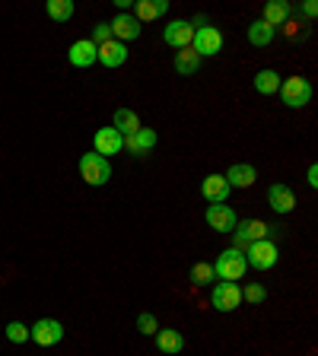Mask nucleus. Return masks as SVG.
Instances as JSON below:
<instances>
[{
  "label": "nucleus",
  "mask_w": 318,
  "mask_h": 356,
  "mask_svg": "<svg viewBox=\"0 0 318 356\" xmlns=\"http://www.w3.org/2000/svg\"><path fill=\"white\" fill-rule=\"evenodd\" d=\"M245 270H248V261H245V252L239 248H226L220 258L214 261V277L216 280H242Z\"/></svg>",
  "instance_id": "1"
},
{
  "label": "nucleus",
  "mask_w": 318,
  "mask_h": 356,
  "mask_svg": "<svg viewBox=\"0 0 318 356\" xmlns=\"http://www.w3.org/2000/svg\"><path fill=\"white\" fill-rule=\"evenodd\" d=\"M80 175H83L86 185L102 188L105 181L111 178V163L105 159V156H99V153H83L80 156Z\"/></svg>",
  "instance_id": "2"
},
{
  "label": "nucleus",
  "mask_w": 318,
  "mask_h": 356,
  "mask_svg": "<svg viewBox=\"0 0 318 356\" xmlns=\"http://www.w3.org/2000/svg\"><path fill=\"white\" fill-rule=\"evenodd\" d=\"M277 92H280L283 105H289V108H303V105H309V99H312V83L296 74V76H287Z\"/></svg>",
  "instance_id": "3"
},
{
  "label": "nucleus",
  "mask_w": 318,
  "mask_h": 356,
  "mask_svg": "<svg viewBox=\"0 0 318 356\" xmlns=\"http://www.w3.org/2000/svg\"><path fill=\"white\" fill-rule=\"evenodd\" d=\"M191 51L198 54L200 60H204V58H214V54H220V51H223V32L216 29V26H200V29H194Z\"/></svg>",
  "instance_id": "4"
},
{
  "label": "nucleus",
  "mask_w": 318,
  "mask_h": 356,
  "mask_svg": "<svg viewBox=\"0 0 318 356\" xmlns=\"http://www.w3.org/2000/svg\"><path fill=\"white\" fill-rule=\"evenodd\" d=\"M277 245L271 242V238H261V242H252L248 248H245V261H248V267H255V270H271V267L277 264Z\"/></svg>",
  "instance_id": "5"
},
{
  "label": "nucleus",
  "mask_w": 318,
  "mask_h": 356,
  "mask_svg": "<svg viewBox=\"0 0 318 356\" xmlns=\"http://www.w3.org/2000/svg\"><path fill=\"white\" fill-rule=\"evenodd\" d=\"M210 305L216 312H236L242 305V286L232 280H220L214 286V293H210Z\"/></svg>",
  "instance_id": "6"
},
{
  "label": "nucleus",
  "mask_w": 318,
  "mask_h": 356,
  "mask_svg": "<svg viewBox=\"0 0 318 356\" xmlns=\"http://www.w3.org/2000/svg\"><path fill=\"white\" fill-rule=\"evenodd\" d=\"M232 236H236V248L245 252L252 242H261V238L271 236V226H267L264 220H245V222H236Z\"/></svg>",
  "instance_id": "7"
},
{
  "label": "nucleus",
  "mask_w": 318,
  "mask_h": 356,
  "mask_svg": "<svg viewBox=\"0 0 318 356\" xmlns=\"http://www.w3.org/2000/svg\"><path fill=\"white\" fill-rule=\"evenodd\" d=\"M29 341H35L38 347H54L64 341V325L54 318H42L29 327Z\"/></svg>",
  "instance_id": "8"
},
{
  "label": "nucleus",
  "mask_w": 318,
  "mask_h": 356,
  "mask_svg": "<svg viewBox=\"0 0 318 356\" xmlns=\"http://www.w3.org/2000/svg\"><path fill=\"white\" fill-rule=\"evenodd\" d=\"M204 220H207V226L214 232H232L236 229V222H239V216L230 204H210L207 213H204Z\"/></svg>",
  "instance_id": "9"
},
{
  "label": "nucleus",
  "mask_w": 318,
  "mask_h": 356,
  "mask_svg": "<svg viewBox=\"0 0 318 356\" xmlns=\"http://www.w3.org/2000/svg\"><path fill=\"white\" fill-rule=\"evenodd\" d=\"M125 149V137H121L115 127H99L96 131V140H93V153H99V156H115V153H121Z\"/></svg>",
  "instance_id": "10"
},
{
  "label": "nucleus",
  "mask_w": 318,
  "mask_h": 356,
  "mask_svg": "<svg viewBox=\"0 0 318 356\" xmlns=\"http://www.w3.org/2000/svg\"><path fill=\"white\" fill-rule=\"evenodd\" d=\"M163 38L166 44H172V48H191V38H194V26L188 19H172L169 26L163 29Z\"/></svg>",
  "instance_id": "11"
},
{
  "label": "nucleus",
  "mask_w": 318,
  "mask_h": 356,
  "mask_svg": "<svg viewBox=\"0 0 318 356\" xmlns=\"http://www.w3.org/2000/svg\"><path fill=\"white\" fill-rule=\"evenodd\" d=\"M109 26H111V38H115V42H121V44L134 42V38H141V22L134 19L131 13H118L115 19L109 22Z\"/></svg>",
  "instance_id": "12"
},
{
  "label": "nucleus",
  "mask_w": 318,
  "mask_h": 356,
  "mask_svg": "<svg viewBox=\"0 0 318 356\" xmlns=\"http://www.w3.org/2000/svg\"><path fill=\"white\" fill-rule=\"evenodd\" d=\"M230 181L220 175V172H214V175H207L204 181H200V194L210 200V204H226V197H230Z\"/></svg>",
  "instance_id": "13"
},
{
  "label": "nucleus",
  "mask_w": 318,
  "mask_h": 356,
  "mask_svg": "<svg viewBox=\"0 0 318 356\" xmlns=\"http://www.w3.org/2000/svg\"><path fill=\"white\" fill-rule=\"evenodd\" d=\"M267 204H271L274 213H293L296 194H293V188H287V185H271L267 188Z\"/></svg>",
  "instance_id": "14"
},
{
  "label": "nucleus",
  "mask_w": 318,
  "mask_h": 356,
  "mask_svg": "<svg viewBox=\"0 0 318 356\" xmlns=\"http://www.w3.org/2000/svg\"><path fill=\"white\" fill-rule=\"evenodd\" d=\"M156 140H159V137H156V131L153 127H141V131L137 134H131V137H125V149L131 156H147L150 149L156 147Z\"/></svg>",
  "instance_id": "15"
},
{
  "label": "nucleus",
  "mask_w": 318,
  "mask_h": 356,
  "mask_svg": "<svg viewBox=\"0 0 318 356\" xmlns=\"http://www.w3.org/2000/svg\"><path fill=\"white\" fill-rule=\"evenodd\" d=\"M67 58H70V64L74 67H93L96 64V58H99V48L89 38H80V42H74L70 44V51H67Z\"/></svg>",
  "instance_id": "16"
},
{
  "label": "nucleus",
  "mask_w": 318,
  "mask_h": 356,
  "mask_svg": "<svg viewBox=\"0 0 318 356\" xmlns=\"http://www.w3.org/2000/svg\"><path fill=\"white\" fill-rule=\"evenodd\" d=\"M169 13V0H137L134 3V19L137 22H150Z\"/></svg>",
  "instance_id": "17"
},
{
  "label": "nucleus",
  "mask_w": 318,
  "mask_h": 356,
  "mask_svg": "<svg viewBox=\"0 0 318 356\" xmlns=\"http://www.w3.org/2000/svg\"><path fill=\"white\" fill-rule=\"evenodd\" d=\"M99 64L102 67H121L127 60V44H121V42H105V44H99Z\"/></svg>",
  "instance_id": "18"
},
{
  "label": "nucleus",
  "mask_w": 318,
  "mask_h": 356,
  "mask_svg": "<svg viewBox=\"0 0 318 356\" xmlns=\"http://www.w3.org/2000/svg\"><path fill=\"white\" fill-rule=\"evenodd\" d=\"M226 181H230V188H252L255 185V178H258V172H255V165L248 163H236L226 169Z\"/></svg>",
  "instance_id": "19"
},
{
  "label": "nucleus",
  "mask_w": 318,
  "mask_h": 356,
  "mask_svg": "<svg viewBox=\"0 0 318 356\" xmlns=\"http://www.w3.org/2000/svg\"><path fill=\"white\" fill-rule=\"evenodd\" d=\"M156 347L163 350V353L175 356L185 350V337H182V331H175V327H163V331H156Z\"/></svg>",
  "instance_id": "20"
},
{
  "label": "nucleus",
  "mask_w": 318,
  "mask_h": 356,
  "mask_svg": "<svg viewBox=\"0 0 318 356\" xmlns=\"http://www.w3.org/2000/svg\"><path fill=\"white\" fill-rule=\"evenodd\" d=\"M172 67H175V74H182V76H194L200 70V58L191 48H182V51H175V58H172Z\"/></svg>",
  "instance_id": "21"
},
{
  "label": "nucleus",
  "mask_w": 318,
  "mask_h": 356,
  "mask_svg": "<svg viewBox=\"0 0 318 356\" xmlns=\"http://www.w3.org/2000/svg\"><path fill=\"white\" fill-rule=\"evenodd\" d=\"M289 19V3L287 0H271L264 7V16H261V22H267L271 29H277V26H287Z\"/></svg>",
  "instance_id": "22"
},
{
  "label": "nucleus",
  "mask_w": 318,
  "mask_h": 356,
  "mask_svg": "<svg viewBox=\"0 0 318 356\" xmlns=\"http://www.w3.org/2000/svg\"><path fill=\"white\" fill-rule=\"evenodd\" d=\"M111 127H115L121 137H131V134H137L143 124H141V118H137V111L118 108V111H115V124H111Z\"/></svg>",
  "instance_id": "23"
},
{
  "label": "nucleus",
  "mask_w": 318,
  "mask_h": 356,
  "mask_svg": "<svg viewBox=\"0 0 318 356\" xmlns=\"http://www.w3.org/2000/svg\"><path fill=\"white\" fill-rule=\"evenodd\" d=\"M280 74H277V70H271V67H267V70H258V74H255V89H258L261 96H274L277 89H280Z\"/></svg>",
  "instance_id": "24"
},
{
  "label": "nucleus",
  "mask_w": 318,
  "mask_h": 356,
  "mask_svg": "<svg viewBox=\"0 0 318 356\" xmlns=\"http://www.w3.org/2000/svg\"><path fill=\"white\" fill-rule=\"evenodd\" d=\"M248 42L255 44V48H264V44H271L274 42V29H271V26H267V22H252V26H248Z\"/></svg>",
  "instance_id": "25"
},
{
  "label": "nucleus",
  "mask_w": 318,
  "mask_h": 356,
  "mask_svg": "<svg viewBox=\"0 0 318 356\" xmlns=\"http://www.w3.org/2000/svg\"><path fill=\"white\" fill-rule=\"evenodd\" d=\"M48 16H51L54 22H70V16H74V0H48Z\"/></svg>",
  "instance_id": "26"
},
{
  "label": "nucleus",
  "mask_w": 318,
  "mask_h": 356,
  "mask_svg": "<svg viewBox=\"0 0 318 356\" xmlns=\"http://www.w3.org/2000/svg\"><path fill=\"white\" fill-rule=\"evenodd\" d=\"M214 264H204V261H198V264L191 267V283L194 286H207V283H214Z\"/></svg>",
  "instance_id": "27"
},
{
  "label": "nucleus",
  "mask_w": 318,
  "mask_h": 356,
  "mask_svg": "<svg viewBox=\"0 0 318 356\" xmlns=\"http://www.w3.org/2000/svg\"><path fill=\"white\" fill-rule=\"evenodd\" d=\"M267 299V289L261 286V283H248V286H242V302L248 305H261Z\"/></svg>",
  "instance_id": "28"
},
{
  "label": "nucleus",
  "mask_w": 318,
  "mask_h": 356,
  "mask_svg": "<svg viewBox=\"0 0 318 356\" xmlns=\"http://www.w3.org/2000/svg\"><path fill=\"white\" fill-rule=\"evenodd\" d=\"M7 341L10 343H26L29 341V327L22 325V321H10L7 325Z\"/></svg>",
  "instance_id": "29"
},
{
  "label": "nucleus",
  "mask_w": 318,
  "mask_h": 356,
  "mask_svg": "<svg viewBox=\"0 0 318 356\" xmlns=\"http://www.w3.org/2000/svg\"><path fill=\"white\" fill-rule=\"evenodd\" d=\"M137 331L141 334H156L159 331V321H156L153 312H141V315H137Z\"/></svg>",
  "instance_id": "30"
},
{
  "label": "nucleus",
  "mask_w": 318,
  "mask_h": 356,
  "mask_svg": "<svg viewBox=\"0 0 318 356\" xmlns=\"http://www.w3.org/2000/svg\"><path fill=\"white\" fill-rule=\"evenodd\" d=\"M89 42L96 44H105V42H111V26L109 22H96V29H93V38H89Z\"/></svg>",
  "instance_id": "31"
},
{
  "label": "nucleus",
  "mask_w": 318,
  "mask_h": 356,
  "mask_svg": "<svg viewBox=\"0 0 318 356\" xmlns=\"http://www.w3.org/2000/svg\"><path fill=\"white\" fill-rule=\"evenodd\" d=\"M303 13H305V19H315V13H318V3H315V0H305V3H303Z\"/></svg>",
  "instance_id": "32"
},
{
  "label": "nucleus",
  "mask_w": 318,
  "mask_h": 356,
  "mask_svg": "<svg viewBox=\"0 0 318 356\" xmlns=\"http://www.w3.org/2000/svg\"><path fill=\"white\" fill-rule=\"evenodd\" d=\"M309 185H312V188L318 185V165H309Z\"/></svg>",
  "instance_id": "33"
}]
</instances>
